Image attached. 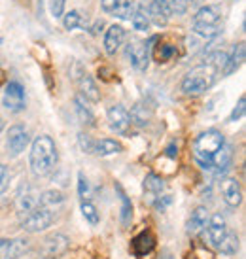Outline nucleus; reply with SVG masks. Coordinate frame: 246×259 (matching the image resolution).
<instances>
[{
	"label": "nucleus",
	"mask_w": 246,
	"mask_h": 259,
	"mask_svg": "<svg viewBox=\"0 0 246 259\" xmlns=\"http://www.w3.org/2000/svg\"><path fill=\"white\" fill-rule=\"evenodd\" d=\"M25 89H23L21 83L17 81H10L4 89V99H2V104L4 108H8L10 112H21L25 108Z\"/></svg>",
	"instance_id": "nucleus-6"
},
{
	"label": "nucleus",
	"mask_w": 246,
	"mask_h": 259,
	"mask_svg": "<svg viewBox=\"0 0 246 259\" xmlns=\"http://www.w3.org/2000/svg\"><path fill=\"white\" fill-rule=\"evenodd\" d=\"M53 210L44 208V206H36L34 210H30L29 214L21 216V227L29 233H40V231L48 229L53 223Z\"/></svg>",
	"instance_id": "nucleus-4"
},
{
	"label": "nucleus",
	"mask_w": 246,
	"mask_h": 259,
	"mask_svg": "<svg viewBox=\"0 0 246 259\" xmlns=\"http://www.w3.org/2000/svg\"><path fill=\"white\" fill-rule=\"evenodd\" d=\"M66 246H68V238L65 235H53L46 240V253L48 255H59V253L65 252Z\"/></svg>",
	"instance_id": "nucleus-24"
},
{
	"label": "nucleus",
	"mask_w": 246,
	"mask_h": 259,
	"mask_svg": "<svg viewBox=\"0 0 246 259\" xmlns=\"http://www.w3.org/2000/svg\"><path fill=\"white\" fill-rule=\"evenodd\" d=\"M50 12L53 17H63V14H65V0H50Z\"/></svg>",
	"instance_id": "nucleus-36"
},
{
	"label": "nucleus",
	"mask_w": 246,
	"mask_h": 259,
	"mask_svg": "<svg viewBox=\"0 0 246 259\" xmlns=\"http://www.w3.org/2000/svg\"><path fill=\"white\" fill-rule=\"evenodd\" d=\"M146 12H148V19H152L155 25H167V21H169V14L165 12V8L161 6V4H157V2H152L150 0V4H148V8H146Z\"/></svg>",
	"instance_id": "nucleus-26"
},
{
	"label": "nucleus",
	"mask_w": 246,
	"mask_h": 259,
	"mask_svg": "<svg viewBox=\"0 0 246 259\" xmlns=\"http://www.w3.org/2000/svg\"><path fill=\"white\" fill-rule=\"evenodd\" d=\"M242 61H244V44H237V46L233 48L231 55H227V61H225V66H224V70H222V76L233 74L240 65H242Z\"/></svg>",
	"instance_id": "nucleus-18"
},
{
	"label": "nucleus",
	"mask_w": 246,
	"mask_h": 259,
	"mask_svg": "<svg viewBox=\"0 0 246 259\" xmlns=\"http://www.w3.org/2000/svg\"><path fill=\"white\" fill-rule=\"evenodd\" d=\"M78 85H80V91H81V97L86 99V101H91V102H99L101 101V91H99V87L95 83V79L89 76V74H80L78 76Z\"/></svg>",
	"instance_id": "nucleus-14"
},
{
	"label": "nucleus",
	"mask_w": 246,
	"mask_h": 259,
	"mask_svg": "<svg viewBox=\"0 0 246 259\" xmlns=\"http://www.w3.org/2000/svg\"><path fill=\"white\" fill-rule=\"evenodd\" d=\"M119 2H121V0H101V8L106 12V14H112L114 8H116Z\"/></svg>",
	"instance_id": "nucleus-40"
},
{
	"label": "nucleus",
	"mask_w": 246,
	"mask_h": 259,
	"mask_svg": "<svg viewBox=\"0 0 246 259\" xmlns=\"http://www.w3.org/2000/svg\"><path fill=\"white\" fill-rule=\"evenodd\" d=\"M131 21H133L135 30H148V27H150V19H148V12H146V8L137 6L135 14H133V17H131Z\"/></svg>",
	"instance_id": "nucleus-30"
},
{
	"label": "nucleus",
	"mask_w": 246,
	"mask_h": 259,
	"mask_svg": "<svg viewBox=\"0 0 246 259\" xmlns=\"http://www.w3.org/2000/svg\"><path fill=\"white\" fill-rule=\"evenodd\" d=\"M125 40V30L119 25H112L106 34H104V51L108 55H116V51L119 50V46Z\"/></svg>",
	"instance_id": "nucleus-13"
},
{
	"label": "nucleus",
	"mask_w": 246,
	"mask_h": 259,
	"mask_svg": "<svg viewBox=\"0 0 246 259\" xmlns=\"http://www.w3.org/2000/svg\"><path fill=\"white\" fill-rule=\"evenodd\" d=\"M163 187H165V184H163V178H161V176H157V174L150 172L144 178V191H146V193L159 195L161 191H163Z\"/></svg>",
	"instance_id": "nucleus-28"
},
{
	"label": "nucleus",
	"mask_w": 246,
	"mask_h": 259,
	"mask_svg": "<svg viewBox=\"0 0 246 259\" xmlns=\"http://www.w3.org/2000/svg\"><path fill=\"white\" fill-rule=\"evenodd\" d=\"M176 53H178V51H176L174 46H171V44H163V46H159V50L155 51V59H157L159 63H167V61H171Z\"/></svg>",
	"instance_id": "nucleus-32"
},
{
	"label": "nucleus",
	"mask_w": 246,
	"mask_h": 259,
	"mask_svg": "<svg viewBox=\"0 0 246 259\" xmlns=\"http://www.w3.org/2000/svg\"><path fill=\"white\" fill-rule=\"evenodd\" d=\"M8 187H10V172L6 166L0 163V195L4 193Z\"/></svg>",
	"instance_id": "nucleus-38"
},
{
	"label": "nucleus",
	"mask_w": 246,
	"mask_h": 259,
	"mask_svg": "<svg viewBox=\"0 0 246 259\" xmlns=\"http://www.w3.org/2000/svg\"><path fill=\"white\" fill-rule=\"evenodd\" d=\"M131 123H135L138 127H146L148 121L152 119V110L148 108L146 104H135L129 112Z\"/></svg>",
	"instance_id": "nucleus-21"
},
{
	"label": "nucleus",
	"mask_w": 246,
	"mask_h": 259,
	"mask_svg": "<svg viewBox=\"0 0 246 259\" xmlns=\"http://www.w3.org/2000/svg\"><path fill=\"white\" fill-rule=\"evenodd\" d=\"M63 25H65L66 30H74L78 29L81 25V15L80 12H76V10H72V12H68V14L63 17Z\"/></svg>",
	"instance_id": "nucleus-33"
},
{
	"label": "nucleus",
	"mask_w": 246,
	"mask_h": 259,
	"mask_svg": "<svg viewBox=\"0 0 246 259\" xmlns=\"http://www.w3.org/2000/svg\"><path fill=\"white\" fill-rule=\"evenodd\" d=\"M78 193H80L81 199H87L89 197V182L84 176V172L78 174Z\"/></svg>",
	"instance_id": "nucleus-37"
},
{
	"label": "nucleus",
	"mask_w": 246,
	"mask_h": 259,
	"mask_svg": "<svg viewBox=\"0 0 246 259\" xmlns=\"http://www.w3.org/2000/svg\"><path fill=\"white\" fill-rule=\"evenodd\" d=\"M224 144H225V138L220 131L210 129V131L201 133V135L195 138V142H193V151H195L197 163L203 166V168L210 170L212 159H214V155H216L218 151L222 150Z\"/></svg>",
	"instance_id": "nucleus-3"
},
{
	"label": "nucleus",
	"mask_w": 246,
	"mask_h": 259,
	"mask_svg": "<svg viewBox=\"0 0 246 259\" xmlns=\"http://www.w3.org/2000/svg\"><path fill=\"white\" fill-rule=\"evenodd\" d=\"M157 38H152L150 42H133L127 48V57L131 59V65L135 66L137 70L144 72L148 65H150V53H152V44Z\"/></svg>",
	"instance_id": "nucleus-5"
},
{
	"label": "nucleus",
	"mask_w": 246,
	"mask_h": 259,
	"mask_svg": "<svg viewBox=\"0 0 246 259\" xmlns=\"http://www.w3.org/2000/svg\"><path fill=\"white\" fill-rule=\"evenodd\" d=\"M220 10L218 6H203L195 14V23L197 25H218L220 21Z\"/></svg>",
	"instance_id": "nucleus-20"
},
{
	"label": "nucleus",
	"mask_w": 246,
	"mask_h": 259,
	"mask_svg": "<svg viewBox=\"0 0 246 259\" xmlns=\"http://www.w3.org/2000/svg\"><path fill=\"white\" fill-rule=\"evenodd\" d=\"M167 155H169V157H176V155H178V148H176V146L174 144H171L169 146V148H167Z\"/></svg>",
	"instance_id": "nucleus-42"
},
{
	"label": "nucleus",
	"mask_w": 246,
	"mask_h": 259,
	"mask_svg": "<svg viewBox=\"0 0 246 259\" xmlns=\"http://www.w3.org/2000/svg\"><path fill=\"white\" fill-rule=\"evenodd\" d=\"M207 222H209V210L204 206H197L193 212H191V218L188 222V235L195 237L201 231L207 227Z\"/></svg>",
	"instance_id": "nucleus-16"
},
{
	"label": "nucleus",
	"mask_w": 246,
	"mask_h": 259,
	"mask_svg": "<svg viewBox=\"0 0 246 259\" xmlns=\"http://www.w3.org/2000/svg\"><path fill=\"white\" fill-rule=\"evenodd\" d=\"M81 214H84V218H86L91 225H97V223H99V212H97L93 202H89V201L81 202Z\"/></svg>",
	"instance_id": "nucleus-31"
},
{
	"label": "nucleus",
	"mask_w": 246,
	"mask_h": 259,
	"mask_svg": "<svg viewBox=\"0 0 246 259\" xmlns=\"http://www.w3.org/2000/svg\"><path fill=\"white\" fill-rule=\"evenodd\" d=\"M231 159H233V148L231 146L224 144L222 146V150L218 151L214 159H212V163H210V170H214V172L220 176V174H224L229 165H231Z\"/></svg>",
	"instance_id": "nucleus-15"
},
{
	"label": "nucleus",
	"mask_w": 246,
	"mask_h": 259,
	"mask_svg": "<svg viewBox=\"0 0 246 259\" xmlns=\"http://www.w3.org/2000/svg\"><path fill=\"white\" fill-rule=\"evenodd\" d=\"M225 231H227V227H225V220L222 218V214H214V216H212L209 222H207V233H209V240H210V244L214 246V248H218L220 240L224 238Z\"/></svg>",
	"instance_id": "nucleus-12"
},
{
	"label": "nucleus",
	"mask_w": 246,
	"mask_h": 259,
	"mask_svg": "<svg viewBox=\"0 0 246 259\" xmlns=\"http://www.w3.org/2000/svg\"><path fill=\"white\" fill-rule=\"evenodd\" d=\"M246 99L244 97H240L239 99V104H237V106H235V108H233V112H231V115H229V117H227V121L229 123H233V121H239L240 117H242V115H244V112H246Z\"/></svg>",
	"instance_id": "nucleus-35"
},
{
	"label": "nucleus",
	"mask_w": 246,
	"mask_h": 259,
	"mask_svg": "<svg viewBox=\"0 0 246 259\" xmlns=\"http://www.w3.org/2000/svg\"><path fill=\"white\" fill-rule=\"evenodd\" d=\"M116 191L119 195V202H121V223L127 227L131 223V218H133V204H131L127 193L123 191V187L119 184H116Z\"/></svg>",
	"instance_id": "nucleus-27"
},
{
	"label": "nucleus",
	"mask_w": 246,
	"mask_h": 259,
	"mask_svg": "<svg viewBox=\"0 0 246 259\" xmlns=\"http://www.w3.org/2000/svg\"><path fill=\"white\" fill-rule=\"evenodd\" d=\"M193 32L201 38H214L218 34V25H193Z\"/></svg>",
	"instance_id": "nucleus-34"
},
{
	"label": "nucleus",
	"mask_w": 246,
	"mask_h": 259,
	"mask_svg": "<svg viewBox=\"0 0 246 259\" xmlns=\"http://www.w3.org/2000/svg\"><path fill=\"white\" fill-rule=\"evenodd\" d=\"M108 125L110 129L117 135H127L131 129V117L129 112L123 108L121 104H116L108 110Z\"/></svg>",
	"instance_id": "nucleus-7"
},
{
	"label": "nucleus",
	"mask_w": 246,
	"mask_h": 259,
	"mask_svg": "<svg viewBox=\"0 0 246 259\" xmlns=\"http://www.w3.org/2000/svg\"><path fill=\"white\" fill-rule=\"evenodd\" d=\"M135 10H137L135 0H121V2L114 8V12H112V14L116 15L117 19H131L133 14H135Z\"/></svg>",
	"instance_id": "nucleus-29"
},
{
	"label": "nucleus",
	"mask_w": 246,
	"mask_h": 259,
	"mask_svg": "<svg viewBox=\"0 0 246 259\" xmlns=\"http://www.w3.org/2000/svg\"><path fill=\"white\" fill-rule=\"evenodd\" d=\"M63 202H65V195L61 193V191H55V189L44 191V193L40 195V206H44V208L55 210L57 206H61Z\"/></svg>",
	"instance_id": "nucleus-23"
},
{
	"label": "nucleus",
	"mask_w": 246,
	"mask_h": 259,
	"mask_svg": "<svg viewBox=\"0 0 246 259\" xmlns=\"http://www.w3.org/2000/svg\"><path fill=\"white\" fill-rule=\"evenodd\" d=\"M222 197H224L227 206L237 208L240 204V201H242L239 182L235 180V178H225V180H222Z\"/></svg>",
	"instance_id": "nucleus-11"
},
{
	"label": "nucleus",
	"mask_w": 246,
	"mask_h": 259,
	"mask_svg": "<svg viewBox=\"0 0 246 259\" xmlns=\"http://www.w3.org/2000/svg\"><path fill=\"white\" fill-rule=\"evenodd\" d=\"M29 240L25 238H12V240H0V259H14L27 252Z\"/></svg>",
	"instance_id": "nucleus-10"
},
{
	"label": "nucleus",
	"mask_w": 246,
	"mask_h": 259,
	"mask_svg": "<svg viewBox=\"0 0 246 259\" xmlns=\"http://www.w3.org/2000/svg\"><path fill=\"white\" fill-rule=\"evenodd\" d=\"M173 202V197L171 195H167V197H163V199H159V201L155 202V208L159 210V212H165V208Z\"/></svg>",
	"instance_id": "nucleus-41"
},
{
	"label": "nucleus",
	"mask_w": 246,
	"mask_h": 259,
	"mask_svg": "<svg viewBox=\"0 0 246 259\" xmlns=\"http://www.w3.org/2000/svg\"><path fill=\"white\" fill-rule=\"evenodd\" d=\"M102 25H104L102 21H97V23H95V27H93V30H91V32H93V34H97V32H99V29H102Z\"/></svg>",
	"instance_id": "nucleus-43"
},
{
	"label": "nucleus",
	"mask_w": 246,
	"mask_h": 259,
	"mask_svg": "<svg viewBox=\"0 0 246 259\" xmlns=\"http://www.w3.org/2000/svg\"><path fill=\"white\" fill-rule=\"evenodd\" d=\"M74 106H76V114H78V117H80V121L84 123V125L93 127L95 117H93V114H91V110L87 108V102L81 95H78V97L74 99Z\"/></svg>",
	"instance_id": "nucleus-25"
},
{
	"label": "nucleus",
	"mask_w": 246,
	"mask_h": 259,
	"mask_svg": "<svg viewBox=\"0 0 246 259\" xmlns=\"http://www.w3.org/2000/svg\"><path fill=\"white\" fill-rule=\"evenodd\" d=\"M29 161H30V170H32L34 176H48V174H51L53 168L57 166V161H59L55 142L48 135L38 137L32 142Z\"/></svg>",
	"instance_id": "nucleus-1"
},
{
	"label": "nucleus",
	"mask_w": 246,
	"mask_h": 259,
	"mask_svg": "<svg viewBox=\"0 0 246 259\" xmlns=\"http://www.w3.org/2000/svg\"><path fill=\"white\" fill-rule=\"evenodd\" d=\"M153 248H155V237L150 231H142L140 235H137L131 240V252L137 257H146L148 253L153 252Z\"/></svg>",
	"instance_id": "nucleus-9"
},
{
	"label": "nucleus",
	"mask_w": 246,
	"mask_h": 259,
	"mask_svg": "<svg viewBox=\"0 0 246 259\" xmlns=\"http://www.w3.org/2000/svg\"><path fill=\"white\" fill-rule=\"evenodd\" d=\"M123 148L119 142L112 140V138H102V140H93V151L95 155L99 157H106V155H112V153H119Z\"/></svg>",
	"instance_id": "nucleus-19"
},
{
	"label": "nucleus",
	"mask_w": 246,
	"mask_h": 259,
	"mask_svg": "<svg viewBox=\"0 0 246 259\" xmlns=\"http://www.w3.org/2000/svg\"><path fill=\"white\" fill-rule=\"evenodd\" d=\"M222 72L216 65H212L209 59H204L199 66H195L191 72L186 74V78L182 79V91L186 95H203L207 89L212 87V83L216 81L218 74Z\"/></svg>",
	"instance_id": "nucleus-2"
},
{
	"label": "nucleus",
	"mask_w": 246,
	"mask_h": 259,
	"mask_svg": "<svg viewBox=\"0 0 246 259\" xmlns=\"http://www.w3.org/2000/svg\"><path fill=\"white\" fill-rule=\"evenodd\" d=\"M36 206H40V195H36L34 191L27 189L25 193H21L17 197V210H19V218L29 214L30 210H34Z\"/></svg>",
	"instance_id": "nucleus-17"
},
{
	"label": "nucleus",
	"mask_w": 246,
	"mask_h": 259,
	"mask_svg": "<svg viewBox=\"0 0 246 259\" xmlns=\"http://www.w3.org/2000/svg\"><path fill=\"white\" fill-rule=\"evenodd\" d=\"M29 144V131L23 125H14L8 131V151L12 155H19Z\"/></svg>",
	"instance_id": "nucleus-8"
},
{
	"label": "nucleus",
	"mask_w": 246,
	"mask_h": 259,
	"mask_svg": "<svg viewBox=\"0 0 246 259\" xmlns=\"http://www.w3.org/2000/svg\"><path fill=\"white\" fill-rule=\"evenodd\" d=\"M218 250L224 255H235V253L239 252V237L233 231H225L224 238L218 244Z\"/></svg>",
	"instance_id": "nucleus-22"
},
{
	"label": "nucleus",
	"mask_w": 246,
	"mask_h": 259,
	"mask_svg": "<svg viewBox=\"0 0 246 259\" xmlns=\"http://www.w3.org/2000/svg\"><path fill=\"white\" fill-rule=\"evenodd\" d=\"M2 127H4V123H2V119H0V133H2Z\"/></svg>",
	"instance_id": "nucleus-44"
},
{
	"label": "nucleus",
	"mask_w": 246,
	"mask_h": 259,
	"mask_svg": "<svg viewBox=\"0 0 246 259\" xmlns=\"http://www.w3.org/2000/svg\"><path fill=\"white\" fill-rule=\"evenodd\" d=\"M78 140H80L81 150L86 151V153H91V151H93V140L87 137V135H84V133H81L80 137H78Z\"/></svg>",
	"instance_id": "nucleus-39"
}]
</instances>
